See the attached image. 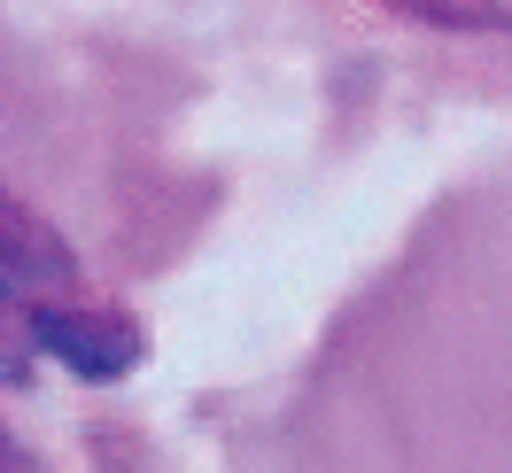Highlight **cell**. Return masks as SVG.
I'll return each instance as SVG.
<instances>
[{
  "mask_svg": "<svg viewBox=\"0 0 512 473\" xmlns=\"http://www.w3.org/2000/svg\"><path fill=\"white\" fill-rule=\"evenodd\" d=\"M32 349H47L78 380H125L140 365V326L109 303H32Z\"/></svg>",
  "mask_w": 512,
  "mask_h": 473,
  "instance_id": "obj_1",
  "label": "cell"
},
{
  "mask_svg": "<svg viewBox=\"0 0 512 473\" xmlns=\"http://www.w3.org/2000/svg\"><path fill=\"white\" fill-rule=\"evenodd\" d=\"M32 311H16L8 303V287H0V388H16V380H32Z\"/></svg>",
  "mask_w": 512,
  "mask_h": 473,
  "instance_id": "obj_2",
  "label": "cell"
},
{
  "mask_svg": "<svg viewBox=\"0 0 512 473\" xmlns=\"http://www.w3.org/2000/svg\"><path fill=\"white\" fill-rule=\"evenodd\" d=\"M0 473H32V458H24V450H16L8 435H0Z\"/></svg>",
  "mask_w": 512,
  "mask_h": 473,
  "instance_id": "obj_3",
  "label": "cell"
}]
</instances>
